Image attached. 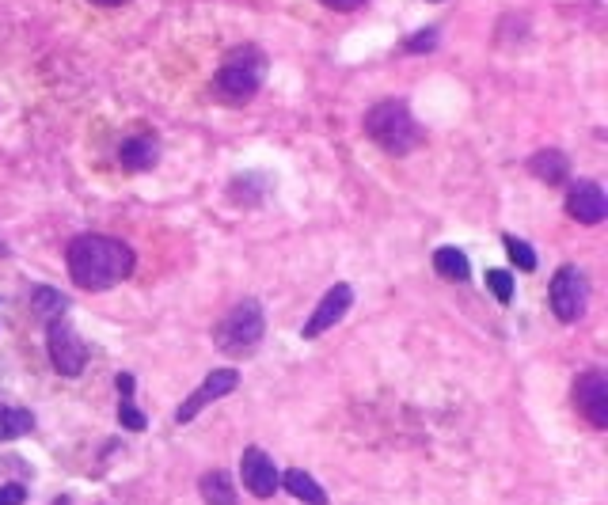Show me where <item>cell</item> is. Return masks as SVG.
Masks as SVG:
<instances>
[{"mask_svg": "<svg viewBox=\"0 0 608 505\" xmlns=\"http://www.w3.org/2000/svg\"><path fill=\"white\" fill-rule=\"evenodd\" d=\"M65 262H69V278L80 289H92V293L114 289L118 281H126L133 274L130 244H122L114 236H76L65 251Z\"/></svg>", "mask_w": 608, "mask_h": 505, "instance_id": "cell-1", "label": "cell"}, {"mask_svg": "<svg viewBox=\"0 0 608 505\" xmlns=\"http://www.w3.org/2000/svg\"><path fill=\"white\" fill-rule=\"evenodd\" d=\"M365 133L392 156H407L422 145V126L415 122L411 107L403 99H384L365 114Z\"/></svg>", "mask_w": 608, "mask_h": 505, "instance_id": "cell-2", "label": "cell"}, {"mask_svg": "<svg viewBox=\"0 0 608 505\" xmlns=\"http://www.w3.org/2000/svg\"><path fill=\"white\" fill-rule=\"evenodd\" d=\"M266 76V54L259 46H236L213 76V92L228 103H247Z\"/></svg>", "mask_w": 608, "mask_h": 505, "instance_id": "cell-3", "label": "cell"}, {"mask_svg": "<svg viewBox=\"0 0 608 505\" xmlns=\"http://www.w3.org/2000/svg\"><path fill=\"white\" fill-rule=\"evenodd\" d=\"M266 331V316H263V304L255 297L240 300V304H232L221 323L213 327V342H217V350H225V354H247V350H255L259 346V338Z\"/></svg>", "mask_w": 608, "mask_h": 505, "instance_id": "cell-4", "label": "cell"}, {"mask_svg": "<svg viewBox=\"0 0 608 505\" xmlns=\"http://www.w3.org/2000/svg\"><path fill=\"white\" fill-rule=\"evenodd\" d=\"M548 300H551V312L563 319V323H578L586 316L589 308V281L578 266H559L555 278H551V289H548Z\"/></svg>", "mask_w": 608, "mask_h": 505, "instance_id": "cell-5", "label": "cell"}, {"mask_svg": "<svg viewBox=\"0 0 608 505\" xmlns=\"http://www.w3.org/2000/svg\"><path fill=\"white\" fill-rule=\"evenodd\" d=\"M50 361H54V369L61 376H80L84 373V361H88V346L80 342V335L73 331V323H65V319L57 316L50 319Z\"/></svg>", "mask_w": 608, "mask_h": 505, "instance_id": "cell-6", "label": "cell"}, {"mask_svg": "<svg viewBox=\"0 0 608 505\" xmlns=\"http://www.w3.org/2000/svg\"><path fill=\"white\" fill-rule=\"evenodd\" d=\"M236 384H240V373L236 369H213V373L198 384V392L187 395V403H179V411H175V422L179 426H187V422H194L198 414L206 411L209 403H217V399H225V395L236 392Z\"/></svg>", "mask_w": 608, "mask_h": 505, "instance_id": "cell-7", "label": "cell"}, {"mask_svg": "<svg viewBox=\"0 0 608 505\" xmlns=\"http://www.w3.org/2000/svg\"><path fill=\"white\" fill-rule=\"evenodd\" d=\"M574 403L589 418V426L608 430V376L601 369H589L574 380Z\"/></svg>", "mask_w": 608, "mask_h": 505, "instance_id": "cell-8", "label": "cell"}, {"mask_svg": "<svg viewBox=\"0 0 608 505\" xmlns=\"http://www.w3.org/2000/svg\"><path fill=\"white\" fill-rule=\"evenodd\" d=\"M240 479H244V487L255 498H274L278 487H282V471L274 468V460L263 449H255V445L244 449V456H240Z\"/></svg>", "mask_w": 608, "mask_h": 505, "instance_id": "cell-9", "label": "cell"}, {"mask_svg": "<svg viewBox=\"0 0 608 505\" xmlns=\"http://www.w3.org/2000/svg\"><path fill=\"white\" fill-rule=\"evenodd\" d=\"M350 304H354V289L342 281V285H331L327 293H323V300H320V308L308 316V323L301 327V335L304 338H320L327 327H335L346 312H350Z\"/></svg>", "mask_w": 608, "mask_h": 505, "instance_id": "cell-10", "label": "cell"}, {"mask_svg": "<svg viewBox=\"0 0 608 505\" xmlns=\"http://www.w3.org/2000/svg\"><path fill=\"white\" fill-rule=\"evenodd\" d=\"M567 213L578 221V225H601L608 213V198L605 190L597 187V183H578V187H570L567 194Z\"/></svg>", "mask_w": 608, "mask_h": 505, "instance_id": "cell-11", "label": "cell"}, {"mask_svg": "<svg viewBox=\"0 0 608 505\" xmlns=\"http://www.w3.org/2000/svg\"><path fill=\"white\" fill-rule=\"evenodd\" d=\"M118 160L126 171H149L160 160V141L156 137H130V141H122Z\"/></svg>", "mask_w": 608, "mask_h": 505, "instance_id": "cell-12", "label": "cell"}, {"mask_svg": "<svg viewBox=\"0 0 608 505\" xmlns=\"http://www.w3.org/2000/svg\"><path fill=\"white\" fill-rule=\"evenodd\" d=\"M529 171L540 179V183H548V187H555V183H563L570 175V164H567V156L559 149H544V152H536L529 160Z\"/></svg>", "mask_w": 608, "mask_h": 505, "instance_id": "cell-13", "label": "cell"}, {"mask_svg": "<svg viewBox=\"0 0 608 505\" xmlns=\"http://www.w3.org/2000/svg\"><path fill=\"white\" fill-rule=\"evenodd\" d=\"M282 487L297 498V502L304 505H327V494H323V487L308 475V471L301 468H293V471H285L282 475Z\"/></svg>", "mask_w": 608, "mask_h": 505, "instance_id": "cell-14", "label": "cell"}, {"mask_svg": "<svg viewBox=\"0 0 608 505\" xmlns=\"http://www.w3.org/2000/svg\"><path fill=\"white\" fill-rule=\"evenodd\" d=\"M434 270L445 281H468V278H472L468 255H464V251H456V247H437V251H434Z\"/></svg>", "mask_w": 608, "mask_h": 505, "instance_id": "cell-15", "label": "cell"}, {"mask_svg": "<svg viewBox=\"0 0 608 505\" xmlns=\"http://www.w3.org/2000/svg\"><path fill=\"white\" fill-rule=\"evenodd\" d=\"M198 490H202V498L209 505H236V490H232V479L225 471H206Z\"/></svg>", "mask_w": 608, "mask_h": 505, "instance_id": "cell-16", "label": "cell"}, {"mask_svg": "<svg viewBox=\"0 0 608 505\" xmlns=\"http://www.w3.org/2000/svg\"><path fill=\"white\" fill-rule=\"evenodd\" d=\"M35 430V414L16 411V407H0V441H16Z\"/></svg>", "mask_w": 608, "mask_h": 505, "instance_id": "cell-17", "label": "cell"}, {"mask_svg": "<svg viewBox=\"0 0 608 505\" xmlns=\"http://www.w3.org/2000/svg\"><path fill=\"white\" fill-rule=\"evenodd\" d=\"M502 244H506V255H510V262L517 266V270H525V274H532V270H536V251H532L525 240H517V236H506Z\"/></svg>", "mask_w": 608, "mask_h": 505, "instance_id": "cell-18", "label": "cell"}, {"mask_svg": "<svg viewBox=\"0 0 608 505\" xmlns=\"http://www.w3.org/2000/svg\"><path fill=\"white\" fill-rule=\"evenodd\" d=\"M31 304H35L38 316H50V319H57L65 312V297H57L54 289H35V293H31Z\"/></svg>", "mask_w": 608, "mask_h": 505, "instance_id": "cell-19", "label": "cell"}, {"mask_svg": "<svg viewBox=\"0 0 608 505\" xmlns=\"http://www.w3.org/2000/svg\"><path fill=\"white\" fill-rule=\"evenodd\" d=\"M487 285H491V293L502 300V304H510L513 300V278L506 270H487Z\"/></svg>", "mask_w": 608, "mask_h": 505, "instance_id": "cell-20", "label": "cell"}, {"mask_svg": "<svg viewBox=\"0 0 608 505\" xmlns=\"http://www.w3.org/2000/svg\"><path fill=\"white\" fill-rule=\"evenodd\" d=\"M118 422H122L126 430H133V433H141V430H145V414L137 411V407H133L130 399H122V403H118Z\"/></svg>", "mask_w": 608, "mask_h": 505, "instance_id": "cell-21", "label": "cell"}, {"mask_svg": "<svg viewBox=\"0 0 608 505\" xmlns=\"http://www.w3.org/2000/svg\"><path fill=\"white\" fill-rule=\"evenodd\" d=\"M434 46H437V31H418V35L407 38L403 50H407V54H430Z\"/></svg>", "mask_w": 608, "mask_h": 505, "instance_id": "cell-22", "label": "cell"}, {"mask_svg": "<svg viewBox=\"0 0 608 505\" xmlns=\"http://www.w3.org/2000/svg\"><path fill=\"white\" fill-rule=\"evenodd\" d=\"M27 502V490L19 487V483H8V487H0V505H23Z\"/></svg>", "mask_w": 608, "mask_h": 505, "instance_id": "cell-23", "label": "cell"}, {"mask_svg": "<svg viewBox=\"0 0 608 505\" xmlns=\"http://www.w3.org/2000/svg\"><path fill=\"white\" fill-rule=\"evenodd\" d=\"M320 4H327V8H335V12H354V8H361L365 0H320Z\"/></svg>", "mask_w": 608, "mask_h": 505, "instance_id": "cell-24", "label": "cell"}, {"mask_svg": "<svg viewBox=\"0 0 608 505\" xmlns=\"http://www.w3.org/2000/svg\"><path fill=\"white\" fill-rule=\"evenodd\" d=\"M114 384H118V395H122V399H130V395H133V376L130 373H118V380H114Z\"/></svg>", "mask_w": 608, "mask_h": 505, "instance_id": "cell-25", "label": "cell"}, {"mask_svg": "<svg viewBox=\"0 0 608 505\" xmlns=\"http://www.w3.org/2000/svg\"><path fill=\"white\" fill-rule=\"evenodd\" d=\"M92 4H103V8H114V4H126V0H92Z\"/></svg>", "mask_w": 608, "mask_h": 505, "instance_id": "cell-26", "label": "cell"}, {"mask_svg": "<svg viewBox=\"0 0 608 505\" xmlns=\"http://www.w3.org/2000/svg\"><path fill=\"white\" fill-rule=\"evenodd\" d=\"M430 4H437V0H430Z\"/></svg>", "mask_w": 608, "mask_h": 505, "instance_id": "cell-27", "label": "cell"}]
</instances>
